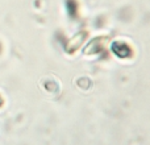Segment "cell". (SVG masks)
Wrapping results in <instances>:
<instances>
[{
	"label": "cell",
	"instance_id": "1",
	"mask_svg": "<svg viewBox=\"0 0 150 145\" xmlns=\"http://www.w3.org/2000/svg\"><path fill=\"white\" fill-rule=\"evenodd\" d=\"M86 38H87V33H86V32H80V33H76L74 37H71V38L69 40L67 46H66V50H67L69 53L76 52V50L80 48V45H82L83 42L86 41Z\"/></svg>",
	"mask_w": 150,
	"mask_h": 145
},
{
	"label": "cell",
	"instance_id": "2",
	"mask_svg": "<svg viewBox=\"0 0 150 145\" xmlns=\"http://www.w3.org/2000/svg\"><path fill=\"white\" fill-rule=\"evenodd\" d=\"M112 50L117 57H129L130 53H132L130 48L124 42H115L113 46H112Z\"/></svg>",
	"mask_w": 150,
	"mask_h": 145
},
{
	"label": "cell",
	"instance_id": "3",
	"mask_svg": "<svg viewBox=\"0 0 150 145\" xmlns=\"http://www.w3.org/2000/svg\"><path fill=\"white\" fill-rule=\"evenodd\" d=\"M101 38H103V37H101ZM100 37H98V38H95L93 40L92 42H91L90 45H88V48L87 49H86V54H88V53H90V54H93V53H99L101 50V48H103V42H101L100 45H99V42H100Z\"/></svg>",
	"mask_w": 150,
	"mask_h": 145
}]
</instances>
